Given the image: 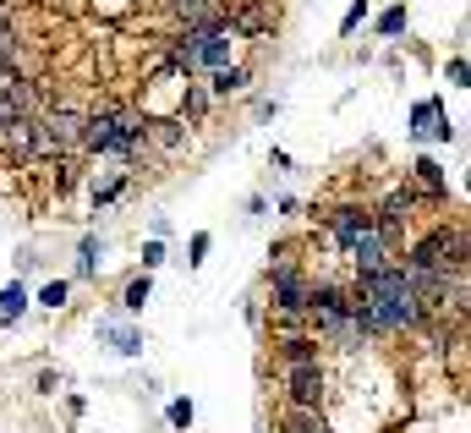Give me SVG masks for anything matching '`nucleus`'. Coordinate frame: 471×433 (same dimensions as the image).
<instances>
[{"label": "nucleus", "mask_w": 471, "mask_h": 433, "mask_svg": "<svg viewBox=\"0 0 471 433\" xmlns=\"http://www.w3.org/2000/svg\"><path fill=\"white\" fill-rule=\"evenodd\" d=\"M428 313L417 302V286L400 264L389 269H373L357 274V296H351V324L362 335H400V329H417Z\"/></svg>", "instance_id": "nucleus-1"}, {"label": "nucleus", "mask_w": 471, "mask_h": 433, "mask_svg": "<svg viewBox=\"0 0 471 433\" xmlns=\"http://www.w3.org/2000/svg\"><path fill=\"white\" fill-rule=\"evenodd\" d=\"M400 269L412 274V280H428V274H460L466 269V231H450V225L428 231L412 253H405Z\"/></svg>", "instance_id": "nucleus-2"}, {"label": "nucleus", "mask_w": 471, "mask_h": 433, "mask_svg": "<svg viewBox=\"0 0 471 433\" xmlns=\"http://www.w3.org/2000/svg\"><path fill=\"white\" fill-rule=\"evenodd\" d=\"M307 319L318 324V335L334 340V346H345V351H357V346H362V329L351 324V296H345L340 286H312Z\"/></svg>", "instance_id": "nucleus-3"}, {"label": "nucleus", "mask_w": 471, "mask_h": 433, "mask_svg": "<svg viewBox=\"0 0 471 433\" xmlns=\"http://www.w3.org/2000/svg\"><path fill=\"white\" fill-rule=\"evenodd\" d=\"M34 138H39V160H55V154L82 148V110L55 105L44 121H34Z\"/></svg>", "instance_id": "nucleus-4"}, {"label": "nucleus", "mask_w": 471, "mask_h": 433, "mask_svg": "<svg viewBox=\"0 0 471 433\" xmlns=\"http://www.w3.org/2000/svg\"><path fill=\"white\" fill-rule=\"evenodd\" d=\"M236 28L231 22H214V28H198V34H186V44H192V60H198V72H225L231 67V50H236Z\"/></svg>", "instance_id": "nucleus-5"}, {"label": "nucleus", "mask_w": 471, "mask_h": 433, "mask_svg": "<svg viewBox=\"0 0 471 433\" xmlns=\"http://www.w3.org/2000/svg\"><path fill=\"white\" fill-rule=\"evenodd\" d=\"M34 83H27L22 72H0V127H12V121H34Z\"/></svg>", "instance_id": "nucleus-6"}, {"label": "nucleus", "mask_w": 471, "mask_h": 433, "mask_svg": "<svg viewBox=\"0 0 471 433\" xmlns=\"http://www.w3.org/2000/svg\"><path fill=\"white\" fill-rule=\"evenodd\" d=\"M286 390L296 412H318L324 400V367L318 362H286Z\"/></svg>", "instance_id": "nucleus-7"}, {"label": "nucleus", "mask_w": 471, "mask_h": 433, "mask_svg": "<svg viewBox=\"0 0 471 433\" xmlns=\"http://www.w3.org/2000/svg\"><path fill=\"white\" fill-rule=\"evenodd\" d=\"M115 143H121L115 110H93V115H82V148H88V154H115Z\"/></svg>", "instance_id": "nucleus-8"}, {"label": "nucleus", "mask_w": 471, "mask_h": 433, "mask_svg": "<svg viewBox=\"0 0 471 433\" xmlns=\"http://www.w3.org/2000/svg\"><path fill=\"white\" fill-rule=\"evenodd\" d=\"M329 231H334V241L345 247V253H351V247L373 231V209H334L329 214Z\"/></svg>", "instance_id": "nucleus-9"}, {"label": "nucleus", "mask_w": 471, "mask_h": 433, "mask_svg": "<svg viewBox=\"0 0 471 433\" xmlns=\"http://www.w3.org/2000/svg\"><path fill=\"white\" fill-rule=\"evenodd\" d=\"M351 264H357V274H373V269H389L395 264V241H384L379 231H367L357 247H351Z\"/></svg>", "instance_id": "nucleus-10"}, {"label": "nucleus", "mask_w": 471, "mask_h": 433, "mask_svg": "<svg viewBox=\"0 0 471 433\" xmlns=\"http://www.w3.org/2000/svg\"><path fill=\"white\" fill-rule=\"evenodd\" d=\"M0 154L6 160H39V138H34V121H12V127H0Z\"/></svg>", "instance_id": "nucleus-11"}, {"label": "nucleus", "mask_w": 471, "mask_h": 433, "mask_svg": "<svg viewBox=\"0 0 471 433\" xmlns=\"http://www.w3.org/2000/svg\"><path fill=\"white\" fill-rule=\"evenodd\" d=\"M412 176H417V187H422L428 198H450V181H444V170H438L433 160H417Z\"/></svg>", "instance_id": "nucleus-12"}, {"label": "nucleus", "mask_w": 471, "mask_h": 433, "mask_svg": "<svg viewBox=\"0 0 471 433\" xmlns=\"http://www.w3.org/2000/svg\"><path fill=\"white\" fill-rule=\"evenodd\" d=\"M27 313V291L22 286H6V291H0V324H17Z\"/></svg>", "instance_id": "nucleus-13"}, {"label": "nucleus", "mask_w": 471, "mask_h": 433, "mask_svg": "<svg viewBox=\"0 0 471 433\" xmlns=\"http://www.w3.org/2000/svg\"><path fill=\"white\" fill-rule=\"evenodd\" d=\"M247 83H253L247 67H225V72H214V94H241Z\"/></svg>", "instance_id": "nucleus-14"}, {"label": "nucleus", "mask_w": 471, "mask_h": 433, "mask_svg": "<svg viewBox=\"0 0 471 433\" xmlns=\"http://www.w3.org/2000/svg\"><path fill=\"white\" fill-rule=\"evenodd\" d=\"M99 253H105V247L99 241H82V253H77V280H93V274H99Z\"/></svg>", "instance_id": "nucleus-15"}, {"label": "nucleus", "mask_w": 471, "mask_h": 433, "mask_svg": "<svg viewBox=\"0 0 471 433\" xmlns=\"http://www.w3.org/2000/svg\"><path fill=\"white\" fill-rule=\"evenodd\" d=\"M143 302H148V274H137V280L127 286V296H121V307H127V313H143Z\"/></svg>", "instance_id": "nucleus-16"}, {"label": "nucleus", "mask_w": 471, "mask_h": 433, "mask_svg": "<svg viewBox=\"0 0 471 433\" xmlns=\"http://www.w3.org/2000/svg\"><path fill=\"white\" fill-rule=\"evenodd\" d=\"M186 115H192V121H203V115H208V94H203L198 83H186Z\"/></svg>", "instance_id": "nucleus-17"}, {"label": "nucleus", "mask_w": 471, "mask_h": 433, "mask_svg": "<svg viewBox=\"0 0 471 433\" xmlns=\"http://www.w3.org/2000/svg\"><path fill=\"white\" fill-rule=\"evenodd\" d=\"M39 302L50 307V313H55V307H67V280H55V286H44V291H39Z\"/></svg>", "instance_id": "nucleus-18"}, {"label": "nucleus", "mask_w": 471, "mask_h": 433, "mask_svg": "<svg viewBox=\"0 0 471 433\" xmlns=\"http://www.w3.org/2000/svg\"><path fill=\"white\" fill-rule=\"evenodd\" d=\"M400 28H405V6H395V12L379 17V34H400Z\"/></svg>", "instance_id": "nucleus-19"}, {"label": "nucleus", "mask_w": 471, "mask_h": 433, "mask_svg": "<svg viewBox=\"0 0 471 433\" xmlns=\"http://www.w3.org/2000/svg\"><path fill=\"white\" fill-rule=\"evenodd\" d=\"M160 264H165V241H148V247H143V274L160 269Z\"/></svg>", "instance_id": "nucleus-20"}, {"label": "nucleus", "mask_w": 471, "mask_h": 433, "mask_svg": "<svg viewBox=\"0 0 471 433\" xmlns=\"http://www.w3.org/2000/svg\"><path fill=\"white\" fill-rule=\"evenodd\" d=\"M170 422H176V428L192 422V400H170Z\"/></svg>", "instance_id": "nucleus-21"}, {"label": "nucleus", "mask_w": 471, "mask_h": 433, "mask_svg": "<svg viewBox=\"0 0 471 433\" xmlns=\"http://www.w3.org/2000/svg\"><path fill=\"white\" fill-rule=\"evenodd\" d=\"M362 17H367V0H357V6L345 12V22H340V28H345V34H357V22H362Z\"/></svg>", "instance_id": "nucleus-22"}, {"label": "nucleus", "mask_w": 471, "mask_h": 433, "mask_svg": "<svg viewBox=\"0 0 471 433\" xmlns=\"http://www.w3.org/2000/svg\"><path fill=\"white\" fill-rule=\"evenodd\" d=\"M121 351L137 357V351H143V335H132V329H127V335H121Z\"/></svg>", "instance_id": "nucleus-23"}, {"label": "nucleus", "mask_w": 471, "mask_h": 433, "mask_svg": "<svg viewBox=\"0 0 471 433\" xmlns=\"http://www.w3.org/2000/svg\"><path fill=\"white\" fill-rule=\"evenodd\" d=\"M203 253H208V236L198 231V236H192V258H186V264H203Z\"/></svg>", "instance_id": "nucleus-24"}, {"label": "nucleus", "mask_w": 471, "mask_h": 433, "mask_svg": "<svg viewBox=\"0 0 471 433\" xmlns=\"http://www.w3.org/2000/svg\"><path fill=\"white\" fill-rule=\"evenodd\" d=\"M6 28H12V17H6V12H0V34H6Z\"/></svg>", "instance_id": "nucleus-25"}]
</instances>
